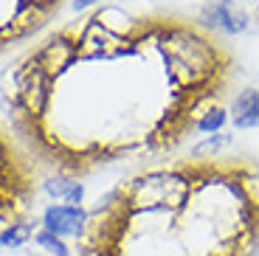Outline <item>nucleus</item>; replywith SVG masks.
I'll use <instances>...</instances> for the list:
<instances>
[{"mask_svg":"<svg viewBox=\"0 0 259 256\" xmlns=\"http://www.w3.org/2000/svg\"><path fill=\"white\" fill-rule=\"evenodd\" d=\"M62 34L68 57L54 76L82 73L84 118L93 115L57 160L62 175L178 149L237 73L234 51L200 20L107 6Z\"/></svg>","mask_w":259,"mask_h":256,"instance_id":"f257e3e1","label":"nucleus"},{"mask_svg":"<svg viewBox=\"0 0 259 256\" xmlns=\"http://www.w3.org/2000/svg\"><path fill=\"white\" fill-rule=\"evenodd\" d=\"M82 245L88 256H253L259 166L189 158L138 172L88 211Z\"/></svg>","mask_w":259,"mask_h":256,"instance_id":"f03ea898","label":"nucleus"},{"mask_svg":"<svg viewBox=\"0 0 259 256\" xmlns=\"http://www.w3.org/2000/svg\"><path fill=\"white\" fill-rule=\"evenodd\" d=\"M200 23L208 31L242 34L251 26V17L237 0H206L200 9Z\"/></svg>","mask_w":259,"mask_h":256,"instance_id":"7ed1b4c3","label":"nucleus"},{"mask_svg":"<svg viewBox=\"0 0 259 256\" xmlns=\"http://www.w3.org/2000/svg\"><path fill=\"white\" fill-rule=\"evenodd\" d=\"M39 228L51 231L62 239H82L84 228H88V211L82 205L51 203L39 217Z\"/></svg>","mask_w":259,"mask_h":256,"instance_id":"20e7f679","label":"nucleus"},{"mask_svg":"<svg viewBox=\"0 0 259 256\" xmlns=\"http://www.w3.org/2000/svg\"><path fill=\"white\" fill-rule=\"evenodd\" d=\"M42 192L51 200H57V203H68V205H82V200H84L82 180L71 178V175H62V172L48 175V178L42 180Z\"/></svg>","mask_w":259,"mask_h":256,"instance_id":"39448f33","label":"nucleus"},{"mask_svg":"<svg viewBox=\"0 0 259 256\" xmlns=\"http://www.w3.org/2000/svg\"><path fill=\"white\" fill-rule=\"evenodd\" d=\"M234 113H231V124L234 130H256L259 127V88H245L240 96L234 99Z\"/></svg>","mask_w":259,"mask_h":256,"instance_id":"423d86ee","label":"nucleus"},{"mask_svg":"<svg viewBox=\"0 0 259 256\" xmlns=\"http://www.w3.org/2000/svg\"><path fill=\"white\" fill-rule=\"evenodd\" d=\"M28 239H34V225L26 220L12 223L9 228L0 231V248H23Z\"/></svg>","mask_w":259,"mask_h":256,"instance_id":"0eeeda50","label":"nucleus"},{"mask_svg":"<svg viewBox=\"0 0 259 256\" xmlns=\"http://www.w3.org/2000/svg\"><path fill=\"white\" fill-rule=\"evenodd\" d=\"M34 245H37L46 256H71V248L65 245V239L57 237V234H51V231H46V228L34 231Z\"/></svg>","mask_w":259,"mask_h":256,"instance_id":"6e6552de","label":"nucleus"},{"mask_svg":"<svg viewBox=\"0 0 259 256\" xmlns=\"http://www.w3.org/2000/svg\"><path fill=\"white\" fill-rule=\"evenodd\" d=\"M228 124V110L223 107H214V110H208L206 115L200 118V124H197V133H208V135H214V133H220L223 127Z\"/></svg>","mask_w":259,"mask_h":256,"instance_id":"1a4fd4ad","label":"nucleus"},{"mask_svg":"<svg viewBox=\"0 0 259 256\" xmlns=\"http://www.w3.org/2000/svg\"><path fill=\"white\" fill-rule=\"evenodd\" d=\"M231 141V135H208L203 144L192 147V158H208V155H220V149Z\"/></svg>","mask_w":259,"mask_h":256,"instance_id":"9d476101","label":"nucleus"},{"mask_svg":"<svg viewBox=\"0 0 259 256\" xmlns=\"http://www.w3.org/2000/svg\"><path fill=\"white\" fill-rule=\"evenodd\" d=\"M102 0H71V9L73 12H88V9H93V6H99Z\"/></svg>","mask_w":259,"mask_h":256,"instance_id":"9b49d317","label":"nucleus"},{"mask_svg":"<svg viewBox=\"0 0 259 256\" xmlns=\"http://www.w3.org/2000/svg\"><path fill=\"white\" fill-rule=\"evenodd\" d=\"M28 256H39V253H28Z\"/></svg>","mask_w":259,"mask_h":256,"instance_id":"f8f14e48","label":"nucleus"}]
</instances>
